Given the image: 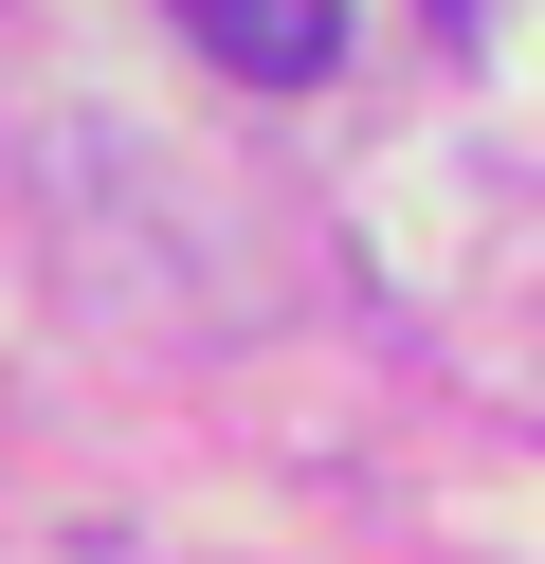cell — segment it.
Returning <instances> with one entry per match:
<instances>
[{"instance_id": "6da1fadb", "label": "cell", "mask_w": 545, "mask_h": 564, "mask_svg": "<svg viewBox=\"0 0 545 564\" xmlns=\"http://www.w3.org/2000/svg\"><path fill=\"white\" fill-rule=\"evenodd\" d=\"M182 37L254 91H309V74H346V0H182Z\"/></svg>"}]
</instances>
